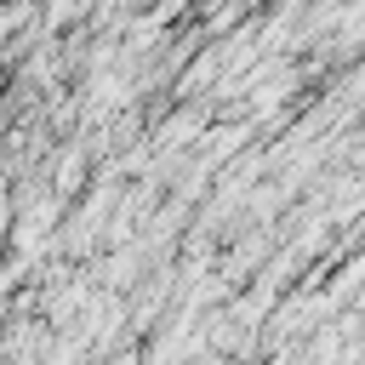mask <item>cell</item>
I'll return each mask as SVG.
<instances>
[{
  "label": "cell",
  "mask_w": 365,
  "mask_h": 365,
  "mask_svg": "<svg viewBox=\"0 0 365 365\" xmlns=\"http://www.w3.org/2000/svg\"><path fill=\"white\" fill-rule=\"evenodd\" d=\"M86 171H91V154H86V143H80V148H63V154H57V171H51L46 182L57 188V200H74V194L86 188Z\"/></svg>",
  "instance_id": "obj_1"
}]
</instances>
